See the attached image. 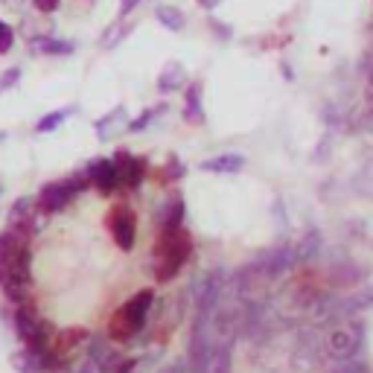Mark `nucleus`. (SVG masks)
Returning <instances> with one entry per match:
<instances>
[{
	"label": "nucleus",
	"mask_w": 373,
	"mask_h": 373,
	"mask_svg": "<svg viewBox=\"0 0 373 373\" xmlns=\"http://www.w3.org/2000/svg\"><path fill=\"white\" fill-rule=\"evenodd\" d=\"M193 254V234L187 228L176 231H158V239L152 245V275L158 283H169L181 275Z\"/></svg>",
	"instance_id": "obj_1"
},
{
	"label": "nucleus",
	"mask_w": 373,
	"mask_h": 373,
	"mask_svg": "<svg viewBox=\"0 0 373 373\" xmlns=\"http://www.w3.org/2000/svg\"><path fill=\"white\" fill-rule=\"evenodd\" d=\"M155 304V292L152 289H140L137 294H132L126 304H122L111 318H108V338L117 344H126L132 341L143 324H146V315Z\"/></svg>",
	"instance_id": "obj_2"
},
{
	"label": "nucleus",
	"mask_w": 373,
	"mask_h": 373,
	"mask_svg": "<svg viewBox=\"0 0 373 373\" xmlns=\"http://www.w3.org/2000/svg\"><path fill=\"white\" fill-rule=\"evenodd\" d=\"M88 184H91V181H88L85 172H76V176H70V178H64V181L44 184L41 193L35 195V210H38L41 216H56V213H62Z\"/></svg>",
	"instance_id": "obj_3"
},
{
	"label": "nucleus",
	"mask_w": 373,
	"mask_h": 373,
	"mask_svg": "<svg viewBox=\"0 0 373 373\" xmlns=\"http://www.w3.org/2000/svg\"><path fill=\"white\" fill-rule=\"evenodd\" d=\"M362 344H365V327H362V321H353V324H347V327H338L327 335L324 341V353L338 365V362H350L356 359V353L362 350Z\"/></svg>",
	"instance_id": "obj_4"
},
{
	"label": "nucleus",
	"mask_w": 373,
	"mask_h": 373,
	"mask_svg": "<svg viewBox=\"0 0 373 373\" xmlns=\"http://www.w3.org/2000/svg\"><path fill=\"white\" fill-rule=\"evenodd\" d=\"M105 228L120 251H132L137 242V213L129 205H114L105 213Z\"/></svg>",
	"instance_id": "obj_5"
},
{
	"label": "nucleus",
	"mask_w": 373,
	"mask_h": 373,
	"mask_svg": "<svg viewBox=\"0 0 373 373\" xmlns=\"http://www.w3.org/2000/svg\"><path fill=\"white\" fill-rule=\"evenodd\" d=\"M257 271H260V277H268V280H275L280 277L283 271H289L294 265V248L289 245H275V248H268V251H263L257 260H254Z\"/></svg>",
	"instance_id": "obj_6"
},
{
	"label": "nucleus",
	"mask_w": 373,
	"mask_h": 373,
	"mask_svg": "<svg viewBox=\"0 0 373 373\" xmlns=\"http://www.w3.org/2000/svg\"><path fill=\"white\" fill-rule=\"evenodd\" d=\"M225 275L222 271H210V275L202 277V283H198L195 289V315H216V306L222 301V286H225V280H222Z\"/></svg>",
	"instance_id": "obj_7"
},
{
	"label": "nucleus",
	"mask_w": 373,
	"mask_h": 373,
	"mask_svg": "<svg viewBox=\"0 0 373 373\" xmlns=\"http://www.w3.org/2000/svg\"><path fill=\"white\" fill-rule=\"evenodd\" d=\"M114 166H117V181L120 190H137L146 178V161L134 158L129 152H117L114 155Z\"/></svg>",
	"instance_id": "obj_8"
},
{
	"label": "nucleus",
	"mask_w": 373,
	"mask_h": 373,
	"mask_svg": "<svg viewBox=\"0 0 373 373\" xmlns=\"http://www.w3.org/2000/svg\"><path fill=\"white\" fill-rule=\"evenodd\" d=\"M85 176L88 181L103 193V195H111L114 190H120V181H117V166L114 161H105V158H93L88 166H85Z\"/></svg>",
	"instance_id": "obj_9"
},
{
	"label": "nucleus",
	"mask_w": 373,
	"mask_h": 373,
	"mask_svg": "<svg viewBox=\"0 0 373 373\" xmlns=\"http://www.w3.org/2000/svg\"><path fill=\"white\" fill-rule=\"evenodd\" d=\"M88 359H91V367L99 370V373H114L117 365L126 359V356H120V350H114V347L103 338H93L91 341V350H88Z\"/></svg>",
	"instance_id": "obj_10"
},
{
	"label": "nucleus",
	"mask_w": 373,
	"mask_h": 373,
	"mask_svg": "<svg viewBox=\"0 0 373 373\" xmlns=\"http://www.w3.org/2000/svg\"><path fill=\"white\" fill-rule=\"evenodd\" d=\"M327 280L338 289H347V286H356L365 280V271L359 263H353L350 257H344V260H335L330 268H327Z\"/></svg>",
	"instance_id": "obj_11"
},
{
	"label": "nucleus",
	"mask_w": 373,
	"mask_h": 373,
	"mask_svg": "<svg viewBox=\"0 0 373 373\" xmlns=\"http://www.w3.org/2000/svg\"><path fill=\"white\" fill-rule=\"evenodd\" d=\"M88 338H91V333L85 327H67V330H59L53 335V341H50V350H53L56 356H67L70 350H76V347L82 341H88Z\"/></svg>",
	"instance_id": "obj_12"
},
{
	"label": "nucleus",
	"mask_w": 373,
	"mask_h": 373,
	"mask_svg": "<svg viewBox=\"0 0 373 373\" xmlns=\"http://www.w3.org/2000/svg\"><path fill=\"white\" fill-rule=\"evenodd\" d=\"M184 120L193 126H202L205 122V105H202V82H190L184 88Z\"/></svg>",
	"instance_id": "obj_13"
},
{
	"label": "nucleus",
	"mask_w": 373,
	"mask_h": 373,
	"mask_svg": "<svg viewBox=\"0 0 373 373\" xmlns=\"http://www.w3.org/2000/svg\"><path fill=\"white\" fill-rule=\"evenodd\" d=\"M184 213H187V205L181 195H172V202L166 207H161L158 213V231H176V228H184Z\"/></svg>",
	"instance_id": "obj_14"
},
{
	"label": "nucleus",
	"mask_w": 373,
	"mask_h": 373,
	"mask_svg": "<svg viewBox=\"0 0 373 373\" xmlns=\"http://www.w3.org/2000/svg\"><path fill=\"white\" fill-rule=\"evenodd\" d=\"M187 88V70L181 62H169L161 76H158V91L161 93H176V91H184Z\"/></svg>",
	"instance_id": "obj_15"
},
{
	"label": "nucleus",
	"mask_w": 373,
	"mask_h": 373,
	"mask_svg": "<svg viewBox=\"0 0 373 373\" xmlns=\"http://www.w3.org/2000/svg\"><path fill=\"white\" fill-rule=\"evenodd\" d=\"M30 47H33V53H44V56H73V50H76L73 41L50 38V35H35Z\"/></svg>",
	"instance_id": "obj_16"
},
{
	"label": "nucleus",
	"mask_w": 373,
	"mask_h": 373,
	"mask_svg": "<svg viewBox=\"0 0 373 373\" xmlns=\"http://www.w3.org/2000/svg\"><path fill=\"white\" fill-rule=\"evenodd\" d=\"M202 169L205 172H216V176H234V172H242L245 169V158L242 155H234V152L216 155V158H207L202 163Z\"/></svg>",
	"instance_id": "obj_17"
},
{
	"label": "nucleus",
	"mask_w": 373,
	"mask_h": 373,
	"mask_svg": "<svg viewBox=\"0 0 373 373\" xmlns=\"http://www.w3.org/2000/svg\"><path fill=\"white\" fill-rule=\"evenodd\" d=\"M321 245H324V239H321L318 231H309L304 234V239L294 245V263H309L321 254Z\"/></svg>",
	"instance_id": "obj_18"
},
{
	"label": "nucleus",
	"mask_w": 373,
	"mask_h": 373,
	"mask_svg": "<svg viewBox=\"0 0 373 373\" xmlns=\"http://www.w3.org/2000/svg\"><path fill=\"white\" fill-rule=\"evenodd\" d=\"M234 370V344H216L207 373H231Z\"/></svg>",
	"instance_id": "obj_19"
},
{
	"label": "nucleus",
	"mask_w": 373,
	"mask_h": 373,
	"mask_svg": "<svg viewBox=\"0 0 373 373\" xmlns=\"http://www.w3.org/2000/svg\"><path fill=\"white\" fill-rule=\"evenodd\" d=\"M155 18L163 23V27H166L169 33H181V30H184V23H187L184 12H181L178 6H169V4L158 6V9H155Z\"/></svg>",
	"instance_id": "obj_20"
},
{
	"label": "nucleus",
	"mask_w": 373,
	"mask_h": 373,
	"mask_svg": "<svg viewBox=\"0 0 373 373\" xmlns=\"http://www.w3.org/2000/svg\"><path fill=\"white\" fill-rule=\"evenodd\" d=\"M187 176V163H181L176 155H172L158 172H155V178H158V184H178L181 178Z\"/></svg>",
	"instance_id": "obj_21"
},
{
	"label": "nucleus",
	"mask_w": 373,
	"mask_h": 373,
	"mask_svg": "<svg viewBox=\"0 0 373 373\" xmlns=\"http://www.w3.org/2000/svg\"><path fill=\"white\" fill-rule=\"evenodd\" d=\"M122 120H126V108H114V111L105 114L103 120H96V126H93V129H96V134L103 137V140H108V137H111V129H114V126L120 129V126H122Z\"/></svg>",
	"instance_id": "obj_22"
},
{
	"label": "nucleus",
	"mask_w": 373,
	"mask_h": 373,
	"mask_svg": "<svg viewBox=\"0 0 373 373\" xmlns=\"http://www.w3.org/2000/svg\"><path fill=\"white\" fill-rule=\"evenodd\" d=\"M21 242H30V239H21L18 234H12L9 228L4 231V234H0V268H4L6 263H9V257L18 251V245Z\"/></svg>",
	"instance_id": "obj_23"
},
{
	"label": "nucleus",
	"mask_w": 373,
	"mask_h": 373,
	"mask_svg": "<svg viewBox=\"0 0 373 373\" xmlns=\"http://www.w3.org/2000/svg\"><path fill=\"white\" fill-rule=\"evenodd\" d=\"M73 108H62V111H50L47 117H41L38 122H35V132L38 134H50V132H56L59 126H62V122L67 120V114H70Z\"/></svg>",
	"instance_id": "obj_24"
},
{
	"label": "nucleus",
	"mask_w": 373,
	"mask_h": 373,
	"mask_svg": "<svg viewBox=\"0 0 373 373\" xmlns=\"http://www.w3.org/2000/svg\"><path fill=\"white\" fill-rule=\"evenodd\" d=\"M166 108H169L166 103H161V105H155V108H146L137 120L129 122V132H143V129H149V126H152V120H155V114H163Z\"/></svg>",
	"instance_id": "obj_25"
},
{
	"label": "nucleus",
	"mask_w": 373,
	"mask_h": 373,
	"mask_svg": "<svg viewBox=\"0 0 373 373\" xmlns=\"http://www.w3.org/2000/svg\"><path fill=\"white\" fill-rule=\"evenodd\" d=\"M344 306H347V315H350L353 309H365V306H373V286H367L365 292H359V294L353 297V301H347Z\"/></svg>",
	"instance_id": "obj_26"
},
{
	"label": "nucleus",
	"mask_w": 373,
	"mask_h": 373,
	"mask_svg": "<svg viewBox=\"0 0 373 373\" xmlns=\"http://www.w3.org/2000/svg\"><path fill=\"white\" fill-rule=\"evenodd\" d=\"M12 47H15V33H12L9 23L0 18V53H9Z\"/></svg>",
	"instance_id": "obj_27"
},
{
	"label": "nucleus",
	"mask_w": 373,
	"mask_h": 373,
	"mask_svg": "<svg viewBox=\"0 0 373 373\" xmlns=\"http://www.w3.org/2000/svg\"><path fill=\"white\" fill-rule=\"evenodd\" d=\"M207 30H210V33H213L219 41H228V38L234 35V33H231V30H228V27H225V23H222L219 18H210V21H207Z\"/></svg>",
	"instance_id": "obj_28"
},
{
	"label": "nucleus",
	"mask_w": 373,
	"mask_h": 373,
	"mask_svg": "<svg viewBox=\"0 0 373 373\" xmlns=\"http://www.w3.org/2000/svg\"><path fill=\"white\" fill-rule=\"evenodd\" d=\"M21 82V70L18 67H9L6 73H4V79H0V88H15Z\"/></svg>",
	"instance_id": "obj_29"
},
{
	"label": "nucleus",
	"mask_w": 373,
	"mask_h": 373,
	"mask_svg": "<svg viewBox=\"0 0 373 373\" xmlns=\"http://www.w3.org/2000/svg\"><path fill=\"white\" fill-rule=\"evenodd\" d=\"M33 4H35V9H38V12L53 15V12L62 6V0H33Z\"/></svg>",
	"instance_id": "obj_30"
},
{
	"label": "nucleus",
	"mask_w": 373,
	"mask_h": 373,
	"mask_svg": "<svg viewBox=\"0 0 373 373\" xmlns=\"http://www.w3.org/2000/svg\"><path fill=\"white\" fill-rule=\"evenodd\" d=\"M134 367H137V359H122V362L117 365V370H114V373H132Z\"/></svg>",
	"instance_id": "obj_31"
},
{
	"label": "nucleus",
	"mask_w": 373,
	"mask_h": 373,
	"mask_svg": "<svg viewBox=\"0 0 373 373\" xmlns=\"http://www.w3.org/2000/svg\"><path fill=\"white\" fill-rule=\"evenodd\" d=\"M137 4H140V0H122V4H120V15H122V18L132 15V12L137 9Z\"/></svg>",
	"instance_id": "obj_32"
},
{
	"label": "nucleus",
	"mask_w": 373,
	"mask_h": 373,
	"mask_svg": "<svg viewBox=\"0 0 373 373\" xmlns=\"http://www.w3.org/2000/svg\"><path fill=\"white\" fill-rule=\"evenodd\" d=\"M222 4V0H198V6H202V9H216Z\"/></svg>",
	"instance_id": "obj_33"
},
{
	"label": "nucleus",
	"mask_w": 373,
	"mask_h": 373,
	"mask_svg": "<svg viewBox=\"0 0 373 373\" xmlns=\"http://www.w3.org/2000/svg\"><path fill=\"white\" fill-rule=\"evenodd\" d=\"M172 370H176V373H193L187 362H178V365H172Z\"/></svg>",
	"instance_id": "obj_34"
},
{
	"label": "nucleus",
	"mask_w": 373,
	"mask_h": 373,
	"mask_svg": "<svg viewBox=\"0 0 373 373\" xmlns=\"http://www.w3.org/2000/svg\"><path fill=\"white\" fill-rule=\"evenodd\" d=\"M367 96L373 99V73H370V85H367Z\"/></svg>",
	"instance_id": "obj_35"
},
{
	"label": "nucleus",
	"mask_w": 373,
	"mask_h": 373,
	"mask_svg": "<svg viewBox=\"0 0 373 373\" xmlns=\"http://www.w3.org/2000/svg\"><path fill=\"white\" fill-rule=\"evenodd\" d=\"M4 4H6V6H18V4H21V0H4Z\"/></svg>",
	"instance_id": "obj_36"
},
{
	"label": "nucleus",
	"mask_w": 373,
	"mask_h": 373,
	"mask_svg": "<svg viewBox=\"0 0 373 373\" xmlns=\"http://www.w3.org/2000/svg\"><path fill=\"white\" fill-rule=\"evenodd\" d=\"M79 373H93V370H91V367H82V370H79Z\"/></svg>",
	"instance_id": "obj_37"
},
{
	"label": "nucleus",
	"mask_w": 373,
	"mask_h": 373,
	"mask_svg": "<svg viewBox=\"0 0 373 373\" xmlns=\"http://www.w3.org/2000/svg\"><path fill=\"white\" fill-rule=\"evenodd\" d=\"M161 373H176V370H172V367H166V370H161Z\"/></svg>",
	"instance_id": "obj_38"
},
{
	"label": "nucleus",
	"mask_w": 373,
	"mask_h": 373,
	"mask_svg": "<svg viewBox=\"0 0 373 373\" xmlns=\"http://www.w3.org/2000/svg\"><path fill=\"white\" fill-rule=\"evenodd\" d=\"M0 140H4V132H0Z\"/></svg>",
	"instance_id": "obj_39"
},
{
	"label": "nucleus",
	"mask_w": 373,
	"mask_h": 373,
	"mask_svg": "<svg viewBox=\"0 0 373 373\" xmlns=\"http://www.w3.org/2000/svg\"><path fill=\"white\" fill-rule=\"evenodd\" d=\"M85 4H91V0H85Z\"/></svg>",
	"instance_id": "obj_40"
}]
</instances>
